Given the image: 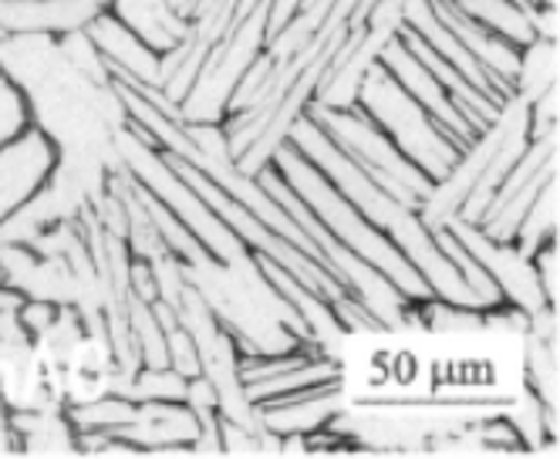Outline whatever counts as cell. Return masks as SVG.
<instances>
[{"mask_svg": "<svg viewBox=\"0 0 560 459\" xmlns=\"http://www.w3.org/2000/svg\"><path fill=\"white\" fill-rule=\"evenodd\" d=\"M55 162H58V146L34 122L18 139L0 146V223L48 183Z\"/></svg>", "mask_w": 560, "mask_h": 459, "instance_id": "8", "label": "cell"}, {"mask_svg": "<svg viewBox=\"0 0 560 459\" xmlns=\"http://www.w3.org/2000/svg\"><path fill=\"white\" fill-rule=\"evenodd\" d=\"M288 142L311 159L317 170L328 176V183L362 214L375 230H382L402 257L422 274V280L429 284L432 298L446 301V305H459V308H472L483 311V301L472 295V287L463 280V274L456 271V264L439 250L432 230L422 223L419 210L398 203L395 196H388L362 165H358L325 129L317 125L307 112H301L291 129H288Z\"/></svg>", "mask_w": 560, "mask_h": 459, "instance_id": "1", "label": "cell"}, {"mask_svg": "<svg viewBox=\"0 0 560 459\" xmlns=\"http://www.w3.org/2000/svg\"><path fill=\"white\" fill-rule=\"evenodd\" d=\"M557 237V180L544 183V190L534 196V203L527 206L524 220L516 227L513 246L520 250L524 257H534L537 250Z\"/></svg>", "mask_w": 560, "mask_h": 459, "instance_id": "20", "label": "cell"}, {"mask_svg": "<svg viewBox=\"0 0 560 459\" xmlns=\"http://www.w3.org/2000/svg\"><path fill=\"white\" fill-rule=\"evenodd\" d=\"M108 436L126 439L139 449H145V456L152 449L163 446H192V439L199 436V420L196 412L186 402H136V412L126 426L112 429Z\"/></svg>", "mask_w": 560, "mask_h": 459, "instance_id": "11", "label": "cell"}, {"mask_svg": "<svg viewBox=\"0 0 560 459\" xmlns=\"http://www.w3.org/2000/svg\"><path fill=\"white\" fill-rule=\"evenodd\" d=\"M199 4H203V0H173V8H176L183 18H189V21H192V14L199 11Z\"/></svg>", "mask_w": 560, "mask_h": 459, "instance_id": "26", "label": "cell"}, {"mask_svg": "<svg viewBox=\"0 0 560 459\" xmlns=\"http://www.w3.org/2000/svg\"><path fill=\"white\" fill-rule=\"evenodd\" d=\"M95 48L102 51L115 81H126L132 89H159L163 85V55L152 51L142 37H136L108 8L98 11L85 24Z\"/></svg>", "mask_w": 560, "mask_h": 459, "instance_id": "9", "label": "cell"}, {"mask_svg": "<svg viewBox=\"0 0 560 459\" xmlns=\"http://www.w3.org/2000/svg\"><path fill=\"white\" fill-rule=\"evenodd\" d=\"M341 409V392L331 382H322L314 389H301L294 395H280L270 402H257V420L277 433H317L331 423V415Z\"/></svg>", "mask_w": 560, "mask_h": 459, "instance_id": "13", "label": "cell"}, {"mask_svg": "<svg viewBox=\"0 0 560 459\" xmlns=\"http://www.w3.org/2000/svg\"><path fill=\"white\" fill-rule=\"evenodd\" d=\"M186 386L189 379L179 375L173 365H163V368H139L132 375V382L122 389V399L129 402H149V399H159V402H186Z\"/></svg>", "mask_w": 560, "mask_h": 459, "instance_id": "22", "label": "cell"}, {"mask_svg": "<svg viewBox=\"0 0 560 459\" xmlns=\"http://www.w3.org/2000/svg\"><path fill=\"white\" fill-rule=\"evenodd\" d=\"M27 125H31V105L24 89L8 74H0V146L18 139Z\"/></svg>", "mask_w": 560, "mask_h": 459, "instance_id": "23", "label": "cell"}, {"mask_svg": "<svg viewBox=\"0 0 560 459\" xmlns=\"http://www.w3.org/2000/svg\"><path fill=\"white\" fill-rule=\"evenodd\" d=\"M115 146H118V159H122V165L126 170L166 206V210L207 246V254H213L217 261H223V264H230V267H236V271H247V267H254L257 264V254L254 250L240 240L210 206L199 199L196 193H192V186L183 180V176H176V170L166 162V156H163V149H159L149 136H145V129H139V125L129 118L122 129H118V136H115Z\"/></svg>", "mask_w": 560, "mask_h": 459, "instance_id": "3", "label": "cell"}, {"mask_svg": "<svg viewBox=\"0 0 560 459\" xmlns=\"http://www.w3.org/2000/svg\"><path fill=\"white\" fill-rule=\"evenodd\" d=\"M500 420L510 423L520 446H524V456H530L547 439H557V415L530 389H524L516 399H510L500 412Z\"/></svg>", "mask_w": 560, "mask_h": 459, "instance_id": "18", "label": "cell"}, {"mask_svg": "<svg viewBox=\"0 0 560 459\" xmlns=\"http://www.w3.org/2000/svg\"><path fill=\"white\" fill-rule=\"evenodd\" d=\"M11 429L21 456H82L78 433L65 409L11 412Z\"/></svg>", "mask_w": 560, "mask_h": 459, "instance_id": "15", "label": "cell"}, {"mask_svg": "<svg viewBox=\"0 0 560 459\" xmlns=\"http://www.w3.org/2000/svg\"><path fill=\"white\" fill-rule=\"evenodd\" d=\"M108 11L159 55L179 48L192 34V21L173 8V0H108Z\"/></svg>", "mask_w": 560, "mask_h": 459, "instance_id": "14", "label": "cell"}, {"mask_svg": "<svg viewBox=\"0 0 560 459\" xmlns=\"http://www.w3.org/2000/svg\"><path fill=\"white\" fill-rule=\"evenodd\" d=\"M553 85H557V41L530 37L527 45H520V55H516L513 95L530 105Z\"/></svg>", "mask_w": 560, "mask_h": 459, "instance_id": "16", "label": "cell"}, {"mask_svg": "<svg viewBox=\"0 0 560 459\" xmlns=\"http://www.w3.org/2000/svg\"><path fill=\"white\" fill-rule=\"evenodd\" d=\"M354 105L362 108L432 183L450 173V165L459 156V146L439 129L435 118L398 85L378 61L365 71Z\"/></svg>", "mask_w": 560, "mask_h": 459, "instance_id": "4", "label": "cell"}, {"mask_svg": "<svg viewBox=\"0 0 560 459\" xmlns=\"http://www.w3.org/2000/svg\"><path fill=\"white\" fill-rule=\"evenodd\" d=\"M524 375L527 389L553 412H557V338H534L527 335L524 345Z\"/></svg>", "mask_w": 560, "mask_h": 459, "instance_id": "21", "label": "cell"}, {"mask_svg": "<svg viewBox=\"0 0 560 459\" xmlns=\"http://www.w3.org/2000/svg\"><path fill=\"white\" fill-rule=\"evenodd\" d=\"M118 358L105 331H85L82 342L74 345L61 368V386H65V405H82L95 402L102 395H112L118 382Z\"/></svg>", "mask_w": 560, "mask_h": 459, "instance_id": "10", "label": "cell"}, {"mask_svg": "<svg viewBox=\"0 0 560 459\" xmlns=\"http://www.w3.org/2000/svg\"><path fill=\"white\" fill-rule=\"evenodd\" d=\"M432 8H435L439 21H443V24L456 34L459 45H463L479 65H483V71L500 85V92L510 95V92H513V71H516V55H520V48L510 45L506 37L493 34L490 27H483L479 21H472L469 14H463L456 4H446V0H432Z\"/></svg>", "mask_w": 560, "mask_h": 459, "instance_id": "12", "label": "cell"}, {"mask_svg": "<svg viewBox=\"0 0 560 459\" xmlns=\"http://www.w3.org/2000/svg\"><path fill=\"white\" fill-rule=\"evenodd\" d=\"M456 8L463 14H469L472 21H479L483 27H490L493 34L506 37L516 48L527 45V41L534 37L527 8L520 4V0H459Z\"/></svg>", "mask_w": 560, "mask_h": 459, "instance_id": "19", "label": "cell"}, {"mask_svg": "<svg viewBox=\"0 0 560 459\" xmlns=\"http://www.w3.org/2000/svg\"><path fill=\"white\" fill-rule=\"evenodd\" d=\"M0 284H4V274H0Z\"/></svg>", "mask_w": 560, "mask_h": 459, "instance_id": "27", "label": "cell"}, {"mask_svg": "<svg viewBox=\"0 0 560 459\" xmlns=\"http://www.w3.org/2000/svg\"><path fill=\"white\" fill-rule=\"evenodd\" d=\"M530 261H534V271H537V280H540L547 305L557 308V237L547 240Z\"/></svg>", "mask_w": 560, "mask_h": 459, "instance_id": "24", "label": "cell"}, {"mask_svg": "<svg viewBox=\"0 0 560 459\" xmlns=\"http://www.w3.org/2000/svg\"><path fill=\"white\" fill-rule=\"evenodd\" d=\"M378 65L402 85L432 118H435V125L443 129L459 149L479 133L476 125H469V118L453 105V99H450V92L439 85L435 81V74L406 48V41L402 37H392V41H385L382 45V51H378Z\"/></svg>", "mask_w": 560, "mask_h": 459, "instance_id": "7", "label": "cell"}, {"mask_svg": "<svg viewBox=\"0 0 560 459\" xmlns=\"http://www.w3.org/2000/svg\"><path fill=\"white\" fill-rule=\"evenodd\" d=\"M338 375V365L325 355H311L304 358L301 365L288 368V371H277L270 379H260V382H247V399L257 405V402H270V399H280V395H294L301 389H314L322 382H331Z\"/></svg>", "mask_w": 560, "mask_h": 459, "instance_id": "17", "label": "cell"}, {"mask_svg": "<svg viewBox=\"0 0 560 459\" xmlns=\"http://www.w3.org/2000/svg\"><path fill=\"white\" fill-rule=\"evenodd\" d=\"M446 230L453 233V240L466 250V254L487 271V277L500 290L503 305L520 308L527 318L550 308L547 298H544V290H540L534 261L520 254V250L513 246V240H493L476 223H466V220H450Z\"/></svg>", "mask_w": 560, "mask_h": 459, "instance_id": "6", "label": "cell"}, {"mask_svg": "<svg viewBox=\"0 0 560 459\" xmlns=\"http://www.w3.org/2000/svg\"><path fill=\"white\" fill-rule=\"evenodd\" d=\"M270 165L284 176V183L311 206V214L322 220L351 254H358L362 261H369L372 267H378L409 301L422 305V301H432V290L429 284L422 280V274L402 257V250H398L382 230H375L362 214L354 210V206L328 183V176L317 170L311 159H304L288 139L277 146V152L270 156Z\"/></svg>", "mask_w": 560, "mask_h": 459, "instance_id": "2", "label": "cell"}, {"mask_svg": "<svg viewBox=\"0 0 560 459\" xmlns=\"http://www.w3.org/2000/svg\"><path fill=\"white\" fill-rule=\"evenodd\" d=\"M322 129L358 162L362 170L388 193L395 196L398 203L412 206V210H419L422 199L429 196L432 190V180L419 170V165L398 149L378 125L358 108H325V105H314L307 102L304 108Z\"/></svg>", "mask_w": 560, "mask_h": 459, "instance_id": "5", "label": "cell"}, {"mask_svg": "<svg viewBox=\"0 0 560 459\" xmlns=\"http://www.w3.org/2000/svg\"><path fill=\"white\" fill-rule=\"evenodd\" d=\"M21 321H24V328H27V335L34 338V335H42V331L55 321V314H58V305H51V301H34V298H27L24 305H21Z\"/></svg>", "mask_w": 560, "mask_h": 459, "instance_id": "25", "label": "cell"}]
</instances>
